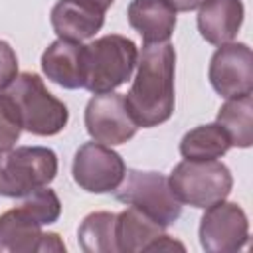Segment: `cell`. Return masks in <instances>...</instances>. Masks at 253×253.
Listing matches in <instances>:
<instances>
[{"mask_svg": "<svg viewBox=\"0 0 253 253\" xmlns=\"http://www.w3.org/2000/svg\"><path fill=\"white\" fill-rule=\"evenodd\" d=\"M170 188L174 196L192 208L206 210L215 202L229 196L233 188V176L229 168L213 160H182L174 166L170 178Z\"/></svg>", "mask_w": 253, "mask_h": 253, "instance_id": "5", "label": "cell"}, {"mask_svg": "<svg viewBox=\"0 0 253 253\" xmlns=\"http://www.w3.org/2000/svg\"><path fill=\"white\" fill-rule=\"evenodd\" d=\"M42 223L20 204L0 215V253H38Z\"/></svg>", "mask_w": 253, "mask_h": 253, "instance_id": "15", "label": "cell"}, {"mask_svg": "<svg viewBox=\"0 0 253 253\" xmlns=\"http://www.w3.org/2000/svg\"><path fill=\"white\" fill-rule=\"evenodd\" d=\"M245 8L241 0H204L198 10V30L211 45L233 42L241 24Z\"/></svg>", "mask_w": 253, "mask_h": 253, "instance_id": "13", "label": "cell"}, {"mask_svg": "<svg viewBox=\"0 0 253 253\" xmlns=\"http://www.w3.org/2000/svg\"><path fill=\"white\" fill-rule=\"evenodd\" d=\"M83 55L85 45L81 42L57 38L42 53V71L49 81L63 89H83Z\"/></svg>", "mask_w": 253, "mask_h": 253, "instance_id": "11", "label": "cell"}, {"mask_svg": "<svg viewBox=\"0 0 253 253\" xmlns=\"http://www.w3.org/2000/svg\"><path fill=\"white\" fill-rule=\"evenodd\" d=\"M113 194L121 204L144 211L162 227L172 225L182 215V202L174 196L168 178L158 172L130 168Z\"/></svg>", "mask_w": 253, "mask_h": 253, "instance_id": "6", "label": "cell"}, {"mask_svg": "<svg viewBox=\"0 0 253 253\" xmlns=\"http://www.w3.org/2000/svg\"><path fill=\"white\" fill-rule=\"evenodd\" d=\"M208 79L223 97H241L253 91V53L247 43H223L210 59Z\"/></svg>", "mask_w": 253, "mask_h": 253, "instance_id": "10", "label": "cell"}, {"mask_svg": "<svg viewBox=\"0 0 253 253\" xmlns=\"http://www.w3.org/2000/svg\"><path fill=\"white\" fill-rule=\"evenodd\" d=\"M176 12H192L196 8H200V4L204 0H166Z\"/></svg>", "mask_w": 253, "mask_h": 253, "instance_id": "24", "label": "cell"}, {"mask_svg": "<svg viewBox=\"0 0 253 253\" xmlns=\"http://www.w3.org/2000/svg\"><path fill=\"white\" fill-rule=\"evenodd\" d=\"M57 154L47 146H16L0 152V196L26 198L53 182Z\"/></svg>", "mask_w": 253, "mask_h": 253, "instance_id": "4", "label": "cell"}, {"mask_svg": "<svg viewBox=\"0 0 253 253\" xmlns=\"http://www.w3.org/2000/svg\"><path fill=\"white\" fill-rule=\"evenodd\" d=\"M231 148L225 130L217 123L200 125L188 130L180 140V154L186 160H213Z\"/></svg>", "mask_w": 253, "mask_h": 253, "instance_id": "18", "label": "cell"}, {"mask_svg": "<svg viewBox=\"0 0 253 253\" xmlns=\"http://www.w3.org/2000/svg\"><path fill=\"white\" fill-rule=\"evenodd\" d=\"M22 206L42 223V225H51L59 219L61 215V202L57 198V194L43 186V188H38L36 192L28 194L26 200L22 202Z\"/></svg>", "mask_w": 253, "mask_h": 253, "instance_id": "20", "label": "cell"}, {"mask_svg": "<svg viewBox=\"0 0 253 253\" xmlns=\"http://www.w3.org/2000/svg\"><path fill=\"white\" fill-rule=\"evenodd\" d=\"M126 172L125 160L111 146L85 142L75 150L71 174L75 184L91 194H109L119 188Z\"/></svg>", "mask_w": 253, "mask_h": 253, "instance_id": "7", "label": "cell"}, {"mask_svg": "<svg viewBox=\"0 0 253 253\" xmlns=\"http://www.w3.org/2000/svg\"><path fill=\"white\" fill-rule=\"evenodd\" d=\"M215 123L225 130L231 146L249 148L253 144V99L249 95L227 99L217 111Z\"/></svg>", "mask_w": 253, "mask_h": 253, "instance_id": "17", "label": "cell"}, {"mask_svg": "<svg viewBox=\"0 0 253 253\" xmlns=\"http://www.w3.org/2000/svg\"><path fill=\"white\" fill-rule=\"evenodd\" d=\"M85 2H89V4H93V6H97L99 10H103V12H107V10L111 8V4H113L115 0H85Z\"/></svg>", "mask_w": 253, "mask_h": 253, "instance_id": "25", "label": "cell"}, {"mask_svg": "<svg viewBox=\"0 0 253 253\" xmlns=\"http://www.w3.org/2000/svg\"><path fill=\"white\" fill-rule=\"evenodd\" d=\"M138 61L136 43L121 34H107L85 45L83 89L93 95L111 93L130 79Z\"/></svg>", "mask_w": 253, "mask_h": 253, "instance_id": "2", "label": "cell"}, {"mask_svg": "<svg viewBox=\"0 0 253 253\" xmlns=\"http://www.w3.org/2000/svg\"><path fill=\"white\" fill-rule=\"evenodd\" d=\"M18 77V55L14 47L0 40V91H6Z\"/></svg>", "mask_w": 253, "mask_h": 253, "instance_id": "22", "label": "cell"}, {"mask_svg": "<svg viewBox=\"0 0 253 253\" xmlns=\"http://www.w3.org/2000/svg\"><path fill=\"white\" fill-rule=\"evenodd\" d=\"M49 20L57 38L83 42L103 28L105 12L85 0H59L51 8Z\"/></svg>", "mask_w": 253, "mask_h": 253, "instance_id": "12", "label": "cell"}, {"mask_svg": "<svg viewBox=\"0 0 253 253\" xmlns=\"http://www.w3.org/2000/svg\"><path fill=\"white\" fill-rule=\"evenodd\" d=\"M176 49L172 43H144L136 61V75L125 105L136 126L152 128L166 123L176 105L174 95Z\"/></svg>", "mask_w": 253, "mask_h": 253, "instance_id": "1", "label": "cell"}, {"mask_svg": "<svg viewBox=\"0 0 253 253\" xmlns=\"http://www.w3.org/2000/svg\"><path fill=\"white\" fill-rule=\"evenodd\" d=\"M200 245L208 253H233L247 245L249 221L235 202H215L200 219Z\"/></svg>", "mask_w": 253, "mask_h": 253, "instance_id": "8", "label": "cell"}, {"mask_svg": "<svg viewBox=\"0 0 253 253\" xmlns=\"http://www.w3.org/2000/svg\"><path fill=\"white\" fill-rule=\"evenodd\" d=\"M166 227L156 223L144 211L128 206L115 219V241L119 253H136L148 251L152 241H156Z\"/></svg>", "mask_w": 253, "mask_h": 253, "instance_id": "16", "label": "cell"}, {"mask_svg": "<svg viewBox=\"0 0 253 253\" xmlns=\"http://www.w3.org/2000/svg\"><path fill=\"white\" fill-rule=\"evenodd\" d=\"M6 93L18 107L24 130L36 136H53L65 128L69 111L63 101L47 91L38 73H18Z\"/></svg>", "mask_w": 253, "mask_h": 253, "instance_id": "3", "label": "cell"}, {"mask_svg": "<svg viewBox=\"0 0 253 253\" xmlns=\"http://www.w3.org/2000/svg\"><path fill=\"white\" fill-rule=\"evenodd\" d=\"M45 251H53V253H63L65 251V243L61 241V237L57 233H43L42 235L38 253H45Z\"/></svg>", "mask_w": 253, "mask_h": 253, "instance_id": "23", "label": "cell"}, {"mask_svg": "<svg viewBox=\"0 0 253 253\" xmlns=\"http://www.w3.org/2000/svg\"><path fill=\"white\" fill-rule=\"evenodd\" d=\"M126 18L144 43L168 42L176 28V10L166 0H130Z\"/></svg>", "mask_w": 253, "mask_h": 253, "instance_id": "14", "label": "cell"}, {"mask_svg": "<svg viewBox=\"0 0 253 253\" xmlns=\"http://www.w3.org/2000/svg\"><path fill=\"white\" fill-rule=\"evenodd\" d=\"M22 130L24 126H22L18 107L12 101V97L4 91L0 95V152L14 148L16 142L20 140Z\"/></svg>", "mask_w": 253, "mask_h": 253, "instance_id": "21", "label": "cell"}, {"mask_svg": "<svg viewBox=\"0 0 253 253\" xmlns=\"http://www.w3.org/2000/svg\"><path fill=\"white\" fill-rule=\"evenodd\" d=\"M85 128L95 142L117 146L130 140L138 126L132 121L125 97L111 91L93 95L85 107Z\"/></svg>", "mask_w": 253, "mask_h": 253, "instance_id": "9", "label": "cell"}, {"mask_svg": "<svg viewBox=\"0 0 253 253\" xmlns=\"http://www.w3.org/2000/svg\"><path fill=\"white\" fill-rule=\"evenodd\" d=\"M115 219L117 213L93 211L83 217L77 229L79 247L85 253H119L115 241Z\"/></svg>", "mask_w": 253, "mask_h": 253, "instance_id": "19", "label": "cell"}]
</instances>
